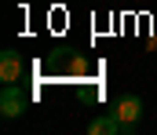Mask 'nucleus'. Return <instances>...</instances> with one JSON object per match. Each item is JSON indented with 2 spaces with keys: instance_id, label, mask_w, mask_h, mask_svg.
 Wrapping results in <instances>:
<instances>
[{
  "instance_id": "nucleus-4",
  "label": "nucleus",
  "mask_w": 157,
  "mask_h": 135,
  "mask_svg": "<svg viewBox=\"0 0 157 135\" xmlns=\"http://www.w3.org/2000/svg\"><path fill=\"white\" fill-rule=\"evenodd\" d=\"M124 132V124L117 121V113H106V117H95L91 124H88V135H117Z\"/></svg>"
},
{
  "instance_id": "nucleus-1",
  "label": "nucleus",
  "mask_w": 157,
  "mask_h": 135,
  "mask_svg": "<svg viewBox=\"0 0 157 135\" xmlns=\"http://www.w3.org/2000/svg\"><path fill=\"white\" fill-rule=\"evenodd\" d=\"M110 113H117V121L124 124V135H132L139 128V121H143V99L139 95H132V91H124L113 99V110Z\"/></svg>"
},
{
  "instance_id": "nucleus-3",
  "label": "nucleus",
  "mask_w": 157,
  "mask_h": 135,
  "mask_svg": "<svg viewBox=\"0 0 157 135\" xmlns=\"http://www.w3.org/2000/svg\"><path fill=\"white\" fill-rule=\"evenodd\" d=\"M18 77H22V55L15 47H4L0 51V81L4 84H18Z\"/></svg>"
},
{
  "instance_id": "nucleus-2",
  "label": "nucleus",
  "mask_w": 157,
  "mask_h": 135,
  "mask_svg": "<svg viewBox=\"0 0 157 135\" xmlns=\"http://www.w3.org/2000/svg\"><path fill=\"white\" fill-rule=\"evenodd\" d=\"M26 95H22V88L18 84H4V91H0V113L7 117V121H15V117H22L26 113Z\"/></svg>"
}]
</instances>
